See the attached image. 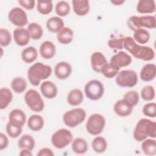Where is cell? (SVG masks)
I'll return each mask as SVG.
<instances>
[{
    "label": "cell",
    "mask_w": 156,
    "mask_h": 156,
    "mask_svg": "<svg viewBox=\"0 0 156 156\" xmlns=\"http://www.w3.org/2000/svg\"><path fill=\"white\" fill-rule=\"evenodd\" d=\"M124 48L129 51L135 58L139 60L149 61L153 60L155 57V52L152 48L138 44L130 36L124 37Z\"/></svg>",
    "instance_id": "obj_1"
},
{
    "label": "cell",
    "mask_w": 156,
    "mask_h": 156,
    "mask_svg": "<svg viewBox=\"0 0 156 156\" xmlns=\"http://www.w3.org/2000/svg\"><path fill=\"white\" fill-rule=\"evenodd\" d=\"M51 66L41 62H36L27 70V78L31 85L37 87L42 80L48 79L52 74Z\"/></svg>",
    "instance_id": "obj_2"
},
{
    "label": "cell",
    "mask_w": 156,
    "mask_h": 156,
    "mask_svg": "<svg viewBox=\"0 0 156 156\" xmlns=\"http://www.w3.org/2000/svg\"><path fill=\"white\" fill-rule=\"evenodd\" d=\"M133 136L136 141H143L148 136L156 138V123L146 118L140 119L133 130Z\"/></svg>",
    "instance_id": "obj_3"
},
{
    "label": "cell",
    "mask_w": 156,
    "mask_h": 156,
    "mask_svg": "<svg viewBox=\"0 0 156 156\" xmlns=\"http://www.w3.org/2000/svg\"><path fill=\"white\" fill-rule=\"evenodd\" d=\"M129 28L135 31L136 29L146 27L147 29H154L156 26L155 18L152 15L146 16H131L127 22Z\"/></svg>",
    "instance_id": "obj_4"
},
{
    "label": "cell",
    "mask_w": 156,
    "mask_h": 156,
    "mask_svg": "<svg viewBox=\"0 0 156 156\" xmlns=\"http://www.w3.org/2000/svg\"><path fill=\"white\" fill-rule=\"evenodd\" d=\"M85 111L81 108H75L65 112L63 116L64 124L71 128L76 127L83 122L86 118Z\"/></svg>",
    "instance_id": "obj_5"
},
{
    "label": "cell",
    "mask_w": 156,
    "mask_h": 156,
    "mask_svg": "<svg viewBox=\"0 0 156 156\" xmlns=\"http://www.w3.org/2000/svg\"><path fill=\"white\" fill-rule=\"evenodd\" d=\"M24 101L33 112H40L44 108V101L40 93L34 89H29L24 94Z\"/></svg>",
    "instance_id": "obj_6"
},
{
    "label": "cell",
    "mask_w": 156,
    "mask_h": 156,
    "mask_svg": "<svg viewBox=\"0 0 156 156\" xmlns=\"http://www.w3.org/2000/svg\"><path fill=\"white\" fill-rule=\"evenodd\" d=\"M138 78L136 73L131 69L119 71L116 76L115 82L121 87H133L138 83Z\"/></svg>",
    "instance_id": "obj_7"
},
{
    "label": "cell",
    "mask_w": 156,
    "mask_h": 156,
    "mask_svg": "<svg viewBox=\"0 0 156 156\" xmlns=\"http://www.w3.org/2000/svg\"><path fill=\"white\" fill-rule=\"evenodd\" d=\"M73 141V134L66 129H60L52 135L51 143L57 149H63Z\"/></svg>",
    "instance_id": "obj_8"
},
{
    "label": "cell",
    "mask_w": 156,
    "mask_h": 156,
    "mask_svg": "<svg viewBox=\"0 0 156 156\" xmlns=\"http://www.w3.org/2000/svg\"><path fill=\"white\" fill-rule=\"evenodd\" d=\"M84 91L87 98L92 101H97L103 96L104 87L100 80L93 79L85 84Z\"/></svg>",
    "instance_id": "obj_9"
},
{
    "label": "cell",
    "mask_w": 156,
    "mask_h": 156,
    "mask_svg": "<svg viewBox=\"0 0 156 156\" xmlns=\"http://www.w3.org/2000/svg\"><path fill=\"white\" fill-rule=\"evenodd\" d=\"M105 126V119L104 117L98 113H94L90 116L86 122V130L92 135H98L104 130Z\"/></svg>",
    "instance_id": "obj_10"
},
{
    "label": "cell",
    "mask_w": 156,
    "mask_h": 156,
    "mask_svg": "<svg viewBox=\"0 0 156 156\" xmlns=\"http://www.w3.org/2000/svg\"><path fill=\"white\" fill-rule=\"evenodd\" d=\"M9 20L18 27H23L28 23L27 16L26 12L21 8L14 7L8 14Z\"/></svg>",
    "instance_id": "obj_11"
},
{
    "label": "cell",
    "mask_w": 156,
    "mask_h": 156,
    "mask_svg": "<svg viewBox=\"0 0 156 156\" xmlns=\"http://www.w3.org/2000/svg\"><path fill=\"white\" fill-rule=\"evenodd\" d=\"M132 62L131 56L126 52L121 51L112 57L109 63L120 69L122 67L129 66Z\"/></svg>",
    "instance_id": "obj_12"
},
{
    "label": "cell",
    "mask_w": 156,
    "mask_h": 156,
    "mask_svg": "<svg viewBox=\"0 0 156 156\" xmlns=\"http://www.w3.org/2000/svg\"><path fill=\"white\" fill-rule=\"evenodd\" d=\"M13 37L16 44L20 46L27 45L30 38L27 29L24 27H17L15 29L13 32Z\"/></svg>",
    "instance_id": "obj_13"
},
{
    "label": "cell",
    "mask_w": 156,
    "mask_h": 156,
    "mask_svg": "<svg viewBox=\"0 0 156 156\" xmlns=\"http://www.w3.org/2000/svg\"><path fill=\"white\" fill-rule=\"evenodd\" d=\"M113 110L117 115L121 117H125L129 116L132 113L133 107L125 99H121L115 103Z\"/></svg>",
    "instance_id": "obj_14"
},
{
    "label": "cell",
    "mask_w": 156,
    "mask_h": 156,
    "mask_svg": "<svg viewBox=\"0 0 156 156\" xmlns=\"http://www.w3.org/2000/svg\"><path fill=\"white\" fill-rule=\"evenodd\" d=\"M71 73L72 66L66 62H58L54 67V74L58 79L63 80L68 78Z\"/></svg>",
    "instance_id": "obj_15"
},
{
    "label": "cell",
    "mask_w": 156,
    "mask_h": 156,
    "mask_svg": "<svg viewBox=\"0 0 156 156\" xmlns=\"http://www.w3.org/2000/svg\"><path fill=\"white\" fill-rule=\"evenodd\" d=\"M40 89L42 95L44 98L49 99L55 98L58 93V89L56 85L50 80L43 82L40 85Z\"/></svg>",
    "instance_id": "obj_16"
},
{
    "label": "cell",
    "mask_w": 156,
    "mask_h": 156,
    "mask_svg": "<svg viewBox=\"0 0 156 156\" xmlns=\"http://www.w3.org/2000/svg\"><path fill=\"white\" fill-rule=\"evenodd\" d=\"M92 69L96 73H101L103 67L108 63L104 55L101 52H93L90 58Z\"/></svg>",
    "instance_id": "obj_17"
},
{
    "label": "cell",
    "mask_w": 156,
    "mask_h": 156,
    "mask_svg": "<svg viewBox=\"0 0 156 156\" xmlns=\"http://www.w3.org/2000/svg\"><path fill=\"white\" fill-rule=\"evenodd\" d=\"M26 121V115L21 109L12 110L9 115V122L13 125L23 127Z\"/></svg>",
    "instance_id": "obj_18"
},
{
    "label": "cell",
    "mask_w": 156,
    "mask_h": 156,
    "mask_svg": "<svg viewBox=\"0 0 156 156\" xmlns=\"http://www.w3.org/2000/svg\"><path fill=\"white\" fill-rule=\"evenodd\" d=\"M55 46L51 41H44L40 45V54L41 56L46 60L52 58L55 55Z\"/></svg>",
    "instance_id": "obj_19"
},
{
    "label": "cell",
    "mask_w": 156,
    "mask_h": 156,
    "mask_svg": "<svg viewBox=\"0 0 156 156\" xmlns=\"http://www.w3.org/2000/svg\"><path fill=\"white\" fill-rule=\"evenodd\" d=\"M156 76V66L153 63H147L143 66L140 71V77L144 82L154 79Z\"/></svg>",
    "instance_id": "obj_20"
},
{
    "label": "cell",
    "mask_w": 156,
    "mask_h": 156,
    "mask_svg": "<svg viewBox=\"0 0 156 156\" xmlns=\"http://www.w3.org/2000/svg\"><path fill=\"white\" fill-rule=\"evenodd\" d=\"M73 11L78 16H85L90 10V2L88 0H73Z\"/></svg>",
    "instance_id": "obj_21"
},
{
    "label": "cell",
    "mask_w": 156,
    "mask_h": 156,
    "mask_svg": "<svg viewBox=\"0 0 156 156\" xmlns=\"http://www.w3.org/2000/svg\"><path fill=\"white\" fill-rule=\"evenodd\" d=\"M155 9V2L154 0H140L136 5L137 12L142 14L153 13Z\"/></svg>",
    "instance_id": "obj_22"
},
{
    "label": "cell",
    "mask_w": 156,
    "mask_h": 156,
    "mask_svg": "<svg viewBox=\"0 0 156 156\" xmlns=\"http://www.w3.org/2000/svg\"><path fill=\"white\" fill-rule=\"evenodd\" d=\"M46 26L49 32L58 33L64 27V21L59 16H52L47 20Z\"/></svg>",
    "instance_id": "obj_23"
},
{
    "label": "cell",
    "mask_w": 156,
    "mask_h": 156,
    "mask_svg": "<svg viewBox=\"0 0 156 156\" xmlns=\"http://www.w3.org/2000/svg\"><path fill=\"white\" fill-rule=\"evenodd\" d=\"M83 101V94L81 90L74 88L69 91L67 95V102L73 106L80 105Z\"/></svg>",
    "instance_id": "obj_24"
},
{
    "label": "cell",
    "mask_w": 156,
    "mask_h": 156,
    "mask_svg": "<svg viewBox=\"0 0 156 156\" xmlns=\"http://www.w3.org/2000/svg\"><path fill=\"white\" fill-rule=\"evenodd\" d=\"M44 119L39 115H32L27 119V125L29 129L32 131H39L44 126Z\"/></svg>",
    "instance_id": "obj_25"
},
{
    "label": "cell",
    "mask_w": 156,
    "mask_h": 156,
    "mask_svg": "<svg viewBox=\"0 0 156 156\" xmlns=\"http://www.w3.org/2000/svg\"><path fill=\"white\" fill-rule=\"evenodd\" d=\"M73 38L74 32L69 27H64L57 35L58 41L63 44H69L73 41Z\"/></svg>",
    "instance_id": "obj_26"
},
{
    "label": "cell",
    "mask_w": 156,
    "mask_h": 156,
    "mask_svg": "<svg viewBox=\"0 0 156 156\" xmlns=\"http://www.w3.org/2000/svg\"><path fill=\"white\" fill-rule=\"evenodd\" d=\"M71 149L73 151L77 154H83L88 151V143L87 141L82 138H76L72 141Z\"/></svg>",
    "instance_id": "obj_27"
},
{
    "label": "cell",
    "mask_w": 156,
    "mask_h": 156,
    "mask_svg": "<svg viewBox=\"0 0 156 156\" xmlns=\"http://www.w3.org/2000/svg\"><path fill=\"white\" fill-rule=\"evenodd\" d=\"M37 50L34 46H29L24 48L21 54L22 60L26 63H32L37 59Z\"/></svg>",
    "instance_id": "obj_28"
},
{
    "label": "cell",
    "mask_w": 156,
    "mask_h": 156,
    "mask_svg": "<svg viewBox=\"0 0 156 156\" xmlns=\"http://www.w3.org/2000/svg\"><path fill=\"white\" fill-rule=\"evenodd\" d=\"M13 99L12 91L8 88H1L0 89V109L3 110L7 107Z\"/></svg>",
    "instance_id": "obj_29"
},
{
    "label": "cell",
    "mask_w": 156,
    "mask_h": 156,
    "mask_svg": "<svg viewBox=\"0 0 156 156\" xmlns=\"http://www.w3.org/2000/svg\"><path fill=\"white\" fill-rule=\"evenodd\" d=\"M35 146V141L34 138L30 135L25 134L21 136L18 141V148L27 149L32 151Z\"/></svg>",
    "instance_id": "obj_30"
},
{
    "label": "cell",
    "mask_w": 156,
    "mask_h": 156,
    "mask_svg": "<svg viewBox=\"0 0 156 156\" xmlns=\"http://www.w3.org/2000/svg\"><path fill=\"white\" fill-rule=\"evenodd\" d=\"M150 33L145 29L140 28L134 31L133 38L138 44H144L147 43L150 39Z\"/></svg>",
    "instance_id": "obj_31"
},
{
    "label": "cell",
    "mask_w": 156,
    "mask_h": 156,
    "mask_svg": "<svg viewBox=\"0 0 156 156\" xmlns=\"http://www.w3.org/2000/svg\"><path fill=\"white\" fill-rule=\"evenodd\" d=\"M141 147L144 154L154 155L156 154V141L154 139L146 138L143 141Z\"/></svg>",
    "instance_id": "obj_32"
},
{
    "label": "cell",
    "mask_w": 156,
    "mask_h": 156,
    "mask_svg": "<svg viewBox=\"0 0 156 156\" xmlns=\"http://www.w3.org/2000/svg\"><path fill=\"white\" fill-rule=\"evenodd\" d=\"M27 29L30 34V38L37 40L41 38L43 34V30L40 24L37 23H30L28 24Z\"/></svg>",
    "instance_id": "obj_33"
},
{
    "label": "cell",
    "mask_w": 156,
    "mask_h": 156,
    "mask_svg": "<svg viewBox=\"0 0 156 156\" xmlns=\"http://www.w3.org/2000/svg\"><path fill=\"white\" fill-rule=\"evenodd\" d=\"M91 146L95 152L99 154L103 153L107 149V142L104 137L98 136L93 140Z\"/></svg>",
    "instance_id": "obj_34"
},
{
    "label": "cell",
    "mask_w": 156,
    "mask_h": 156,
    "mask_svg": "<svg viewBox=\"0 0 156 156\" xmlns=\"http://www.w3.org/2000/svg\"><path fill=\"white\" fill-rule=\"evenodd\" d=\"M27 81L22 77H16L11 82V88L16 93L24 92L27 88Z\"/></svg>",
    "instance_id": "obj_35"
},
{
    "label": "cell",
    "mask_w": 156,
    "mask_h": 156,
    "mask_svg": "<svg viewBox=\"0 0 156 156\" xmlns=\"http://www.w3.org/2000/svg\"><path fill=\"white\" fill-rule=\"evenodd\" d=\"M37 8L38 12L44 15L49 14L53 9L52 1H38L37 2Z\"/></svg>",
    "instance_id": "obj_36"
},
{
    "label": "cell",
    "mask_w": 156,
    "mask_h": 156,
    "mask_svg": "<svg viewBox=\"0 0 156 156\" xmlns=\"http://www.w3.org/2000/svg\"><path fill=\"white\" fill-rule=\"evenodd\" d=\"M55 11L58 16H66L70 12L69 4L66 1H60L55 5Z\"/></svg>",
    "instance_id": "obj_37"
},
{
    "label": "cell",
    "mask_w": 156,
    "mask_h": 156,
    "mask_svg": "<svg viewBox=\"0 0 156 156\" xmlns=\"http://www.w3.org/2000/svg\"><path fill=\"white\" fill-rule=\"evenodd\" d=\"M119 68L108 63L103 67L101 73H102L105 77L108 79H112L116 76L119 73Z\"/></svg>",
    "instance_id": "obj_38"
},
{
    "label": "cell",
    "mask_w": 156,
    "mask_h": 156,
    "mask_svg": "<svg viewBox=\"0 0 156 156\" xmlns=\"http://www.w3.org/2000/svg\"><path fill=\"white\" fill-rule=\"evenodd\" d=\"M123 99H125L127 102H129L133 107L136 106L139 102V94L135 90H130L126 92Z\"/></svg>",
    "instance_id": "obj_39"
},
{
    "label": "cell",
    "mask_w": 156,
    "mask_h": 156,
    "mask_svg": "<svg viewBox=\"0 0 156 156\" xmlns=\"http://www.w3.org/2000/svg\"><path fill=\"white\" fill-rule=\"evenodd\" d=\"M141 98L146 101H152L155 98V90L151 85L144 86L141 91Z\"/></svg>",
    "instance_id": "obj_40"
},
{
    "label": "cell",
    "mask_w": 156,
    "mask_h": 156,
    "mask_svg": "<svg viewBox=\"0 0 156 156\" xmlns=\"http://www.w3.org/2000/svg\"><path fill=\"white\" fill-rule=\"evenodd\" d=\"M5 130L8 135L12 138H18L22 133L21 127L13 125L9 122L6 124Z\"/></svg>",
    "instance_id": "obj_41"
},
{
    "label": "cell",
    "mask_w": 156,
    "mask_h": 156,
    "mask_svg": "<svg viewBox=\"0 0 156 156\" xmlns=\"http://www.w3.org/2000/svg\"><path fill=\"white\" fill-rule=\"evenodd\" d=\"M12 41L11 34L9 30L4 28L0 29V44L2 47H5L10 44Z\"/></svg>",
    "instance_id": "obj_42"
},
{
    "label": "cell",
    "mask_w": 156,
    "mask_h": 156,
    "mask_svg": "<svg viewBox=\"0 0 156 156\" xmlns=\"http://www.w3.org/2000/svg\"><path fill=\"white\" fill-rule=\"evenodd\" d=\"M144 116L155 118L156 116V104L155 102H149L146 104L142 110Z\"/></svg>",
    "instance_id": "obj_43"
},
{
    "label": "cell",
    "mask_w": 156,
    "mask_h": 156,
    "mask_svg": "<svg viewBox=\"0 0 156 156\" xmlns=\"http://www.w3.org/2000/svg\"><path fill=\"white\" fill-rule=\"evenodd\" d=\"M124 37L110 39L108 41V46L112 49H122L124 48Z\"/></svg>",
    "instance_id": "obj_44"
},
{
    "label": "cell",
    "mask_w": 156,
    "mask_h": 156,
    "mask_svg": "<svg viewBox=\"0 0 156 156\" xmlns=\"http://www.w3.org/2000/svg\"><path fill=\"white\" fill-rule=\"evenodd\" d=\"M18 3L27 10H32L35 5L34 0H19Z\"/></svg>",
    "instance_id": "obj_45"
},
{
    "label": "cell",
    "mask_w": 156,
    "mask_h": 156,
    "mask_svg": "<svg viewBox=\"0 0 156 156\" xmlns=\"http://www.w3.org/2000/svg\"><path fill=\"white\" fill-rule=\"evenodd\" d=\"M9 144V140L8 138L6 136V135L2 133L1 132L0 133V150L2 151L8 146Z\"/></svg>",
    "instance_id": "obj_46"
},
{
    "label": "cell",
    "mask_w": 156,
    "mask_h": 156,
    "mask_svg": "<svg viewBox=\"0 0 156 156\" xmlns=\"http://www.w3.org/2000/svg\"><path fill=\"white\" fill-rule=\"evenodd\" d=\"M37 155V156H46V155L52 156L54 155V154L50 148L43 147L38 152Z\"/></svg>",
    "instance_id": "obj_47"
},
{
    "label": "cell",
    "mask_w": 156,
    "mask_h": 156,
    "mask_svg": "<svg viewBox=\"0 0 156 156\" xmlns=\"http://www.w3.org/2000/svg\"><path fill=\"white\" fill-rule=\"evenodd\" d=\"M20 156H32V154L31 151L27 149H22L19 154Z\"/></svg>",
    "instance_id": "obj_48"
},
{
    "label": "cell",
    "mask_w": 156,
    "mask_h": 156,
    "mask_svg": "<svg viewBox=\"0 0 156 156\" xmlns=\"http://www.w3.org/2000/svg\"><path fill=\"white\" fill-rule=\"evenodd\" d=\"M110 2L115 5H121L125 2V1L124 0H112V1H110Z\"/></svg>",
    "instance_id": "obj_49"
}]
</instances>
